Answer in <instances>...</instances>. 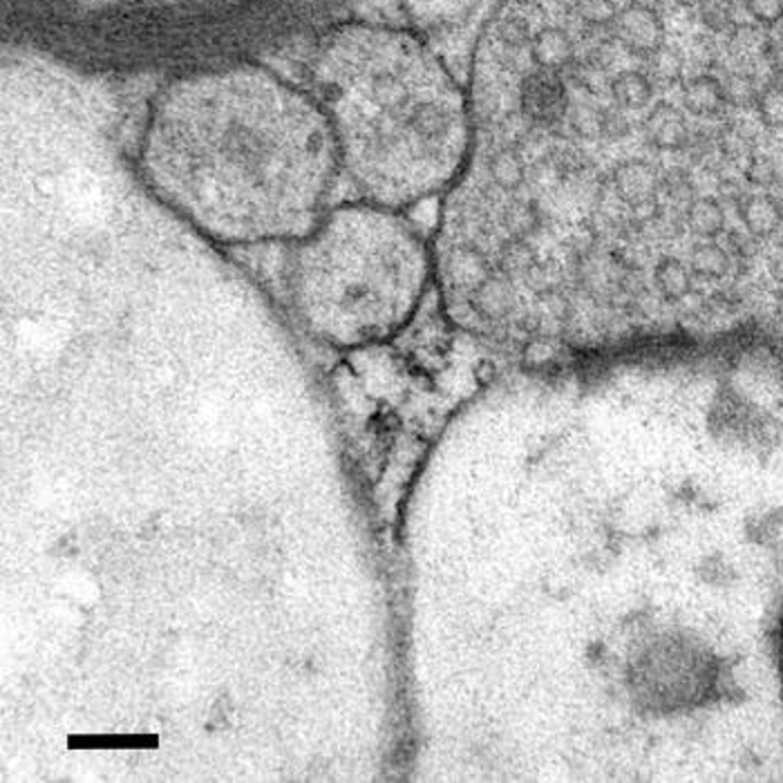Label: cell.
Returning a JSON list of instances; mask_svg holds the SVG:
<instances>
[{
    "instance_id": "cell-3",
    "label": "cell",
    "mask_w": 783,
    "mask_h": 783,
    "mask_svg": "<svg viewBox=\"0 0 783 783\" xmlns=\"http://www.w3.org/2000/svg\"><path fill=\"white\" fill-rule=\"evenodd\" d=\"M435 284V249L407 211L354 200L329 206L291 245L289 307L314 340L363 349L401 334Z\"/></svg>"
},
{
    "instance_id": "cell-1",
    "label": "cell",
    "mask_w": 783,
    "mask_h": 783,
    "mask_svg": "<svg viewBox=\"0 0 783 783\" xmlns=\"http://www.w3.org/2000/svg\"><path fill=\"white\" fill-rule=\"evenodd\" d=\"M142 191L217 247L293 245L329 209L340 177L325 112L276 70L193 68L148 101L135 153Z\"/></svg>"
},
{
    "instance_id": "cell-4",
    "label": "cell",
    "mask_w": 783,
    "mask_h": 783,
    "mask_svg": "<svg viewBox=\"0 0 783 783\" xmlns=\"http://www.w3.org/2000/svg\"><path fill=\"white\" fill-rule=\"evenodd\" d=\"M779 658H781V674H783V629H781V647H779Z\"/></svg>"
},
{
    "instance_id": "cell-2",
    "label": "cell",
    "mask_w": 783,
    "mask_h": 783,
    "mask_svg": "<svg viewBox=\"0 0 783 783\" xmlns=\"http://www.w3.org/2000/svg\"><path fill=\"white\" fill-rule=\"evenodd\" d=\"M305 88L356 200L407 211L457 182L472 144L470 94L424 41L360 21L334 25L312 47Z\"/></svg>"
}]
</instances>
